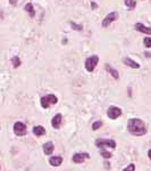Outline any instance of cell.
Returning <instances> with one entry per match:
<instances>
[{"label":"cell","instance_id":"7","mask_svg":"<svg viewBox=\"0 0 151 171\" xmlns=\"http://www.w3.org/2000/svg\"><path fill=\"white\" fill-rule=\"evenodd\" d=\"M107 115L109 119L116 120L117 118H119V116L122 115V110L119 107H117V106H110L107 111Z\"/></svg>","mask_w":151,"mask_h":171},{"label":"cell","instance_id":"17","mask_svg":"<svg viewBox=\"0 0 151 171\" xmlns=\"http://www.w3.org/2000/svg\"><path fill=\"white\" fill-rule=\"evenodd\" d=\"M12 64H13V66L15 68H20V64H22V60H20V57L18 56H14L12 58Z\"/></svg>","mask_w":151,"mask_h":171},{"label":"cell","instance_id":"10","mask_svg":"<svg viewBox=\"0 0 151 171\" xmlns=\"http://www.w3.org/2000/svg\"><path fill=\"white\" fill-rule=\"evenodd\" d=\"M61 121H63V115L60 113H58V114H56L51 119V126L55 129H59L60 124H61Z\"/></svg>","mask_w":151,"mask_h":171},{"label":"cell","instance_id":"9","mask_svg":"<svg viewBox=\"0 0 151 171\" xmlns=\"http://www.w3.org/2000/svg\"><path fill=\"white\" fill-rule=\"evenodd\" d=\"M134 29L138 32H141V33H144V34L151 36V28H149V26H145V25H144V24H142V23H136L134 25Z\"/></svg>","mask_w":151,"mask_h":171},{"label":"cell","instance_id":"20","mask_svg":"<svg viewBox=\"0 0 151 171\" xmlns=\"http://www.w3.org/2000/svg\"><path fill=\"white\" fill-rule=\"evenodd\" d=\"M102 121H95V122H93V124H92V130L93 131H95V130H98L99 128L102 127Z\"/></svg>","mask_w":151,"mask_h":171},{"label":"cell","instance_id":"6","mask_svg":"<svg viewBox=\"0 0 151 171\" xmlns=\"http://www.w3.org/2000/svg\"><path fill=\"white\" fill-rule=\"evenodd\" d=\"M14 132H15L16 136H20V137H22V136H25L26 135V132H28V130H26V126L23 123V122H16L15 124H14Z\"/></svg>","mask_w":151,"mask_h":171},{"label":"cell","instance_id":"19","mask_svg":"<svg viewBox=\"0 0 151 171\" xmlns=\"http://www.w3.org/2000/svg\"><path fill=\"white\" fill-rule=\"evenodd\" d=\"M69 24H71L72 29H73V30H75V31H82V30H83V25L74 23L73 21H72V22H69Z\"/></svg>","mask_w":151,"mask_h":171},{"label":"cell","instance_id":"18","mask_svg":"<svg viewBox=\"0 0 151 171\" xmlns=\"http://www.w3.org/2000/svg\"><path fill=\"white\" fill-rule=\"evenodd\" d=\"M124 4H125V6L127 8H130V9H134L135 6H136L135 0H124Z\"/></svg>","mask_w":151,"mask_h":171},{"label":"cell","instance_id":"22","mask_svg":"<svg viewBox=\"0 0 151 171\" xmlns=\"http://www.w3.org/2000/svg\"><path fill=\"white\" fill-rule=\"evenodd\" d=\"M143 44L147 48H151V37H145L143 39Z\"/></svg>","mask_w":151,"mask_h":171},{"label":"cell","instance_id":"15","mask_svg":"<svg viewBox=\"0 0 151 171\" xmlns=\"http://www.w3.org/2000/svg\"><path fill=\"white\" fill-rule=\"evenodd\" d=\"M33 134L36 136V137H40V136L46 135V129L42 126H36V127L33 128Z\"/></svg>","mask_w":151,"mask_h":171},{"label":"cell","instance_id":"25","mask_svg":"<svg viewBox=\"0 0 151 171\" xmlns=\"http://www.w3.org/2000/svg\"><path fill=\"white\" fill-rule=\"evenodd\" d=\"M17 1H18V0H9V2H10L12 5H16V2H17Z\"/></svg>","mask_w":151,"mask_h":171},{"label":"cell","instance_id":"26","mask_svg":"<svg viewBox=\"0 0 151 171\" xmlns=\"http://www.w3.org/2000/svg\"><path fill=\"white\" fill-rule=\"evenodd\" d=\"M148 156H149V159H150V161H151V150L148 152Z\"/></svg>","mask_w":151,"mask_h":171},{"label":"cell","instance_id":"8","mask_svg":"<svg viewBox=\"0 0 151 171\" xmlns=\"http://www.w3.org/2000/svg\"><path fill=\"white\" fill-rule=\"evenodd\" d=\"M87 159H90V155H89V153H76L73 155V162L74 163H83L84 161Z\"/></svg>","mask_w":151,"mask_h":171},{"label":"cell","instance_id":"1","mask_svg":"<svg viewBox=\"0 0 151 171\" xmlns=\"http://www.w3.org/2000/svg\"><path fill=\"white\" fill-rule=\"evenodd\" d=\"M127 130L131 135L136 136V137H141V136L147 134V128H145L144 122L141 119H138V118H133V119L128 120Z\"/></svg>","mask_w":151,"mask_h":171},{"label":"cell","instance_id":"21","mask_svg":"<svg viewBox=\"0 0 151 171\" xmlns=\"http://www.w3.org/2000/svg\"><path fill=\"white\" fill-rule=\"evenodd\" d=\"M100 155L102 156L103 159H110L111 156H112V154L107 151H105V150H101V151H100Z\"/></svg>","mask_w":151,"mask_h":171},{"label":"cell","instance_id":"4","mask_svg":"<svg viewBox=\"0 0 151 171\" xmlns=\"http://www.w3.org/2000/svg\"><path fill=\"white\" fill-rule=\"evenodd\" d=\"M95 146L98 148L103 147H109V148H115L116 147V142L114 139H105V138H99L95 140Z\"/></svg>","mask_w":151,"mask_h":171},{"label":"cell","instance_id":"3","mask_svg":"<svg viewBox=\"0 0 151 171\" xmlns=\"http://www.w3.org/2000/svg\"><path fill=\"white\" fill-rule=\"evenodd\" d=\"M58 103V98L55 95H47L41 98V106L43 108H48L50 105H55Z\"/></svg>","mask_w":151,"mask_h":171},{"label":"cell","instance_id":"5","mask_svg":"<svg viewBox=\"0 0 151 171\" xmlns=\"http://www.w3.org/2000/svg\"><path fill=\"white\" fill-rule=\"evenodd\" d=\"M117 18H118V13H117V12L109 13L108 15H106V17L103 18L102 23H101L102 28H108V26H109V25H110L112 22H115Z\"/></svg>","mask_w":151,"mask_h":171},{"label":"cell","instance_id":"11","mask_svg":"<svg viewBox=\"0 0 151 171\" xmlns=\"http://www.w3.org/2000/svg\"><path fill=\"white\" fill-rule=\"evenodd\" d=\"M42 148H43V152L46 155H51L55 147H53V144L51 142H47V143H44L42 145Z\"/></svg>","mask_w":151,"mask_h":171},{"label":"cell","instance_id":"2","mask_svg":"<svg viewBox=\"0 0 151 171\" xmlns=\"http://www.w3.org/2000/svg\"><path fill=\"white\" fill-rule=\"evenodd\" d=\"M98 63H99V56L98 55H92L90 57H87V60H85V70L91 73V72L94 71Z\"/></svg>","mask_w":151,"mask_h":171},{"label":"cell","instance_id":"12","mask_svg":"<svg viewBox=\"0 0 151 171\" xmlns=\"http://www.w3.org/2000/svg\"><path fill=\"white\" fill-rule=\"evenodd\" d=\"M123 62H124V64L125 65H127L128 68H140V64L139 63H136L135 60H131L130 57H125L123 60Z\"/></svg>","mask_w":151,"mask_h":171},{"label":"cell","instance_id":"16","mask_svg":"<svg viewBox=\"0 0 151 171\" xmlns=\"http://www.w3.org/2000/svg\"><path fill=\"white\" fill-rule=\"evenodd\" d=\"M24 10L26 13H28L30 17H34V15H35V10H34V7H33V4H32V2H28V4L25 5Z\"/></svg>","mask_w":151,"mask_h":171},{"label":"cell","instance_id":"27","mask_svg":"<svg viewBox=\"0 0 151 171\" xmlns=\"http://www.w3.org/2000/svg\"><path fill=\"white\" fill-rule=\"evenodd\" d=\"M144 55H145V57H151V54H150V52H145Z\"/></svg>","mask_w":151,"mask_h":171},{"label":"cell","instance_id":"23","mask_svg":"<svg viewBox=\"0 0 151 171\" xmlns=\"http://www.w3.org/2000/svg\"><path fill=\"white\" fill-rule=\"evenodd\" d=\"M123 171H135V164H133V163L128 164Z\"/></svg>","mask_w":151,"mask_h":171},{"label":"cell","instance_id":"28","mask_svg":"<svg viewBox=\"0 0 151 171\" xmlns=\"http://www.w3.org/2000/svg\"><path fill=\"white\" fill-rule=\"evenodd\" d=\"M0 171H1V167H0Z\"/></svg>","mask_w":151,"mask_h":171},{"label":"cell","instance_id":"13","mask_svg":"<svg viewBox=\"0 0 151 171\" xmlns=\"http://www.w3.org/2000/svg\"><path fill=\"white\" fill-rule=\"evenodd\" d=\"M49 163L51 164L52 167H59L60 164L63 163V157L61 156H51L49 159Z\"/></svg>","mask_w":151,"mask_h":171},{"label":"cell","instance_id":"14","mask_svg":"<svg viewBox=\"0 0 151 171\" xmlns=\"http://www.w3.org/2000/svg\"><path fill=\"white\" fill-rule=\"evenodd\" d=\"M105 68H106V71L108 72V73H110V76L114 78V79H119V74H118V72H117V70H115L114 68H111L109 64H106L105 65Z\"/></svg>","mask_w":151,"mask_h":171},{"label":"cell","instance_id":"24","mask_svg":"<svg viewBox=\"0 0 151 171\" xmlns=\"http://www.w3.org/2000/svg\"><path fill=\"white\" fill-rule=\"evenodd\" d=\"M97 7H98V5L95 4L94 1H92V2H91V8H92V9H95Z\"/></svg>","mask_w":151,"mask_h":171}]
</instances>
